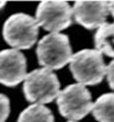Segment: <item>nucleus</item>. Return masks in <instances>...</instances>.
Returning a JSON list of instances; mask_svg holds the SVG:
<instances>
[{"mask_svg": "<svg viewBox=\"0 0 114 122\" xmlns=\"http://www.w3.org/2000/svg\"><path fill=\"white\" fill-rule=\"evenodd\" d=\"M69 122H74V121H69Z\"/></svg>", "mask_w": 114, "mask_h": 122, "instance_id": "obj_16", "label": "nucleus"}, {"mask_svg": "<svg viewBox=\"0 0 114 122\" xmlns=\"http://www.w3.org/2000/svg\"><path fill=\"white\" fill-rule=\"evenodd\" d=\"M91 112L98 122H114V92L98 97L92 104Z\"/></svg>", "mask_w": 114, "mask_h": 122, "instance_id": "obj_10", "label": "nucleus"}, {"mask_svg": "<svg viewBox=\"0 0 114 122\" xmlns=\"http://www.w3.org/2000/svg\"><path fill=\"white\" fill-rule=\"evenodd\" d=\"M109 14L107 1H75L72 8L74 21L88 30L104 25Z\"/></svg>", "mask_w": 114, "mask_h": 122, "instance_id": "obj_8", "label": "nucleus"}, {"mask_svg": "<svg viewBox=\"0 0 114 122\" xmlns=\"http://www.w3.org/2000/svg\"><path fill=\"white\" fill-rule=\"evenodd\" d=\"M107 7H109V13L114 17V1H107Z\"/></svg>", "mask_w": 114, "mask_h": 122, "instance_id": "obj_14", "label": "nucleus"}, {"mask_svg": "<svg viewBox=\"0 0 114 122\" xmlns=\"http://www.w3.org/2000/svg\"><path fill=\"white\" fill-rule=\"evenodd\" d=\"M72 7L66 1H41L35 11L39 26L51 33H59L72 24Z\"/></svg>", "mask_w": 114, "mask_h": 122, "instance_id": "obj_6", "label": "nucleus"}, {"mask_svg": "<svg viewBox=\"0 0 114 122\" xmlns=\"http://www.w3.org/2000/svg\"><path fill=\"white\" fill-rule=\"evenodd\" d=\"M17 122H54V115L45 105L32 104L21 112Z\"/></svg>", "mask_w": 114, "mask_h": 122, "instance_id": "obj_11", "label": "nucleus"}, {"mask_svg": "<svg viewBox=\"0 0 114 122\" xmlns=\"http://www.w3.org/2000/svg\"><path fill=\"white\" fill-rule=\"evenodd\" d=\"M70 70L73 78L82 86H95L106 75L103 55L96 49H83L72 55Z\"/></svg>", "mask_w": 114, "mask_h": 122, "instance_id": "obj_2", "label": "nucleus"}, {"mask_svg": "<svg viewBox=\"0 0 114 122\" xmlns=\"http://www.w3.org/2000/svg\"><path fill=\"white\" fill-rule=\"evenodd\" d=\"M106 76L109 87L114 89V59L106 66Z\"/></svg>", "mask_w": 114, "mask_h": 122, "instance_id": "obj_13", "label": "nucleus"}, {"mask_svg": "<svg viewBox=\"0 0 114 122\" xmlns=\"http://www.w3.org/2000/svg\"><path fill=\"white\" fill-rule=\"evenodd\" d=\"M59 80L53 71L47 69L34 70L26 74L23 92L30 103L44 105L51 103L59 94Z\"/></svg>", "mask_w": 114, "mask_h": 122, "instance_id": "obj_1", "label": "nucleus"}, {"mask_svg": "<svg viewBox=\"0 0 114 122\" xmlns=\"http://www.w3.org/2000/svg\"><path fill=\"white\" fill-rule=\"evenodd\" d=\"M95 47L99 53L114 57V23H105L95 34Z\"/></svg>", "mask_w": 114, "mask_h": 122, "instance_id": "obj_9", "label": "nucleus"}, {"mask_svg": "<svg viewBox=\"0 0 114 122\" xmlns=\"http://www.w3.org/2000/svg\"><path fill=\"white\" fill-rule=\"evenodd\" d=\"M6 6V1H0V9H2Z\"/></svg>", "mask_w": 114, "mask_h": 122, "instance_id": "obj_15", "label": "nucleus"}, {"mask_svg": "<svg viewBox=\"0 0 114 122\" xmlns=\"http://www.w3.org/2000/svg\"><path fill=\"white\" fill-rule=\"evenodd\" d=\"M2 36L6 42L16 50L29 49L38 39L39 25L32 16L23 13L14 14L5 22Z\"/></svg>", "mask_w": 114, "mask_h": 122, "instance_id": "obj_4", "label": "nucleus"}, {"mask_svg": "<svg viewBox=\"0 0 114 122\" xmlns=\"http://www.w3.org/2000/svg\"><path fill=\"white\" fill-rule=\"evenodd\" d=\"M26 76V58L20 50L5 49L0 51V83L16 87Z\"/></svg>", "mask_w": 114, "mask_h": 122, "instance_id": "obj_7", "label": "nucleus"}, {"mask_svg": "<svg viewBox=\"0 0 114 122\" xmlns=\"http://www.w3.org/2000/svg\"><path fill=\"white\" fill-rule=\"evenodd\" d=\"M57 106L60 115L70 121H79L91 112L90 91L80 83L67 86L57 96Z\"/></svg>", "mask_w": 114, "mask_h": 122, "instance_id": "obj_5", "label": "nucleus"}, {"mask_svg": "<svg viewBox=\"0 0 114 122\" xmlns=\"http://www.w3.org/2000/svg\"><path fill=\"white\" fill-rule=\"evenodd\" d=\"M38 62L44 69L59 70L70 63L72 48L69 37L62 33H50L45 36L37 47Z\"/></svg>", "mask_w": 114, "mask_h": 122, "instance_id": "obj_3", "label": "nucleus"}, {"mask_svg": "<svg viewBox=\"0 0 114 122\" xmlns=\"http://www.w3.org/2000/svg\"><path fill=\"white\" fill-rule=\"evenodd\" d=\"M10 113L9 98L4 94H0V122H5Z\"/></svg>", "mask_w": 114, "mask_h": 122, "instance_id": "obj_12", "label": "nucleus"}]
</instances>
